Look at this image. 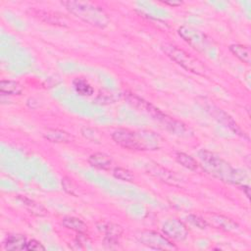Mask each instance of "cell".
<instances>
[{
    "label": "cell",
    "mask_w": 251,
    "mask_h": 251,
    "mask_svg": "<svg viewBox=\"0 0 251 251\" xmlns=\"http://www.w3.org/2000/svg\"><path fill=\"white\" fill-rule=\"evenodd\" d=\"M199 160L206 172L216 178L237 185H245L243 181L247 177L244 172L233 169L227 162L213 152L205 149L198 151Z\"/></svg>",
    "instance_id": "obj_1"
},
{
    "label": "cell",
    "mask_w": 251,
    "mask_h": 251,
    "mask_svg": "<svg viewBox=\"0 0 251 251\" xmlns=\"http://www.w3.org/2000/svg\"><path fill=\"white\" fill-rule=\"evenodd\" d=\"M112 138L118 145L129 150H155L160 144V137L149 130L119 128L113 132Z\"/></svg>",
    "instance_id": "obj_2"
},
{
    "label": "cell",
    "mask_w": 251,
    "mask_h": 251,
    "mask_svg": "<svg viewBox=\"0 0 251 251\" xmlns=\"http://www.w3.org/2000/svg\"><path fill=\"white\" fill-rule=\"evenodd\" d=\"M62 5H64L66 9L76 18L91 25L103 28L110 23L109 17L105 11L101 7L90 2L69 0L62 1Z\"/></svg>",
    "instance_id": "obj_3"
},
{
    "label": "cell",
    "mask_w": 251,
    "mask_h": 251,
    "mask_svg": "<svg viewBox=\"0 0 251 251\" xmlns=\"http://www.w3.org/2000/svg\"><path fill=\"white\" fill-rule=\"evenodd\" d=\"M127 100L134 107L146 112L151 117H153L156 121H158L160 124H162L164 126V127H166L172 133L177 134V135H183L188 131V129L186 128L184 124H182L178 121H176L173 118L167 116L166 114L161 112L158 108L154 107L152 104L144 101L143 99L135 96L134 94L127 95Z\"/></svg>",
    "instance_id": "obj_4"
},
{
    "label": "cell",
    "mask_w": 251,
    "mask_h": 251,
    "mask_svg": "<svg viewBox=\"0 0 251 251\" xmlns=\"http://www.w3.org/2000/svg\"><path fill=\"white\" fill-rule=\"evenodd\" d=\"M162 50L167 54L169 58H171L176 64L180 65L186 71L201 75H205L206 67L202 64V62H200L198 59L194 58L190 54L186 53L184 50L170 43L163 44Z\"/></svg>",
    "instance_id": "obj_5"
},
{
    "label": "cell",
    "mask_w": 251,
    "mask_h": 251,
    "mask_svg": "<svg viewBox=\"0 0 251 251\" xmlns=\"http://www.w3.org/2000/svg\"><path fill=\"white\" fill-rule=\"evenodd\" d=\"M178 34L195 50L199 52H207L209 48L212 45V41L210 38L200 31L199 29L188 26V25H182L178 28Z\"/></svg>",
    "instance_id": "obj_6"
},
{
    "label": "cell",
    "mask_w": 251,
    "mask_h": 251,
    "mask_svg": "<svg viewBox=\"0 0 251 251\" xmlns=\"http://www.w3.org/2000/svg\"><path fill=\"white\" fill-rule=\"evenodd\" d=\"M136 239L143 245L155 250H175L176 247L164 235L152 231L143 230L135 235Z\"/></svg>",
    "instance_id": "obj_7"
},
{
    "label": "cell",
    "mask_w": 251,
    "mask_h": 251,
    "mask_svg": "<svg viewBox=\"0 0 251 251\" xmlns=\"http://www.w3.org/2000/svg\"><path fill=\"white\" fill-rule=\"evenodd\" d=\"M205 108L206 110L208 111V113L214 117L215 120H217L219 123L223 124L224 126H226V127H228L229 129H231L234 133L238 134V135H241V136H245L244 134V131L242 132L241 128L238 126V125L233 121V119L228 115L226 114L225 111H223L222 109L218 108L217 106L213 105V104H210V103H207L205 104Z\"/></svg>",
    "instance_id": "obj_8"
},
{
    "label": "cell",
    "mask_w": 251,
    "mask_h": 251,
    "mask_svg": "<svg viewBox=\"0 0 251 251\" xmlns=\"http://www.w3.org/2000/svg\"><path fill=\"white\" fill-rule=\"evenodd\" d=\"M163 231L169 237L176 241H182L188 236L185 225L176 219H171L164 223Z\"/></svg>",
    "instance_id": "obj_9"
},
{
    "label": "cell",
    "mask_w": 251,
    "mask_h": 251,
    "mask_svg": "<svg viewBox=\"0 0 251 251\" xmlns=\"http://www.w3.org/2000/svg\"><path fill=\"white\" fill-rule=\"evenodd\" d=\"M205 221H209L212 226H216L217 228L225 229L226 231H232L238 228V225L235 222H233L229 218L221 215H212L210 219Z\"/></svg>",
    "instance_id": "obj_10"
},
{
    "label": "cell",
    "mask_w": 251,
    "mask_h": 251,
    "mask_svg": "<svg viewBox=\"0 0 251 251\" xmlns=\"http://www.w3.org/2000/svg\"><path fill=\"white\" fill-rule=\"evenodd\" d=\"M88 163L99 170H108L111 168L112 165V159L110 156H108L105 153L97 152L89 156L88 158Z\"/></svg>",
    "instance_id": "obj_11"
},
{
    "label": "cell",
    "mask_w": 251,
    "mask_h": 251,
    "mask_svg": "<svg viewBox=\"0 0 251 251\" xmlns=\"http://www.w3.org/2000/svg\"><path fill=\"white\" fill-rule=\"evenodd\" d=\"M44 137L51 141V142H55V143H69L73 140V136L62 129H47L44 132Z\"/></svg>",
    "instance_id": "obj_12"
},
{
    "label": "cell",
    "mask_w": 251,
    "mask_h": 251,
    "mask_svg": "<svg viewBox=\"0 0 251 251\" xmlns=\"http://www.w3.org/2000/svg\"><path fill=\"white\" fill-rule=\"evenodd\" d=\"M26 238L22 234H10L5 240L4 248L6 250H25Z\"/></svg>",
    "instance_id": "obj_13"
},
{
    "label": "cell",
    "mask_w": 251,
    "mask_h": 251,
    "mask_svg": "<svg viewBox=\"0 0 251 251\" xmlns=\"http://www.w3.org/2000/svg\"><path fill=\"white\" fill-rule=\"evenodd\" d=\"M62 225L65 227L78 233H84L87 230V226L81 220L75 217H65L62 221Z\"/></svg>",
    "instance_id": "obj_14"
},
{
    "label": "cell",
    "mask_w": 251,
    "mask_h": 251,
    "mask_svg": "<svg viewBox=\"0 0 251 251\" xmlns=\"http://www.w3.org/2000/svg\"><path fill=\"white\" fill-rule=\"evenodd\" d=\"M0 91L7 95H19L23 91V86L15 80H1Z\"/></svg>",
    "instance_id": "obj_15"
},
{
    "label": "cell",
    "mask_w": 251,
    "mask_h": 251,
    "mask_svg": "<svg viewBox=\"0 0 251 251\" xmlns=\"http://www.w3.org/2000/svg\"><path fill=\"white\" fill-rule=\"evenodd\" d=\"M229 50L240 61L246 64H250V49L248 46L241 44H232L229 46Z\"/></svg>",
    "instance_id": "obj_16"
},
{
    "label": "cell",
    "mask_w": 251,
    "mask_h": 251,
    "mask_svg": "<svg viewBox=\"0 0 251 251\" xmlns=\"http://www.w3.org/2000/svg\"><path fill=\"white\" fill-rule=\"evenodd\" d=\"M73 85L75 90L82 96H90L93 94L92 86L85 79L81 77L75 78L73 81Z\"/></svg>",
    "instance_id": "obj_17"
},
{
    "label": "cell",
    "mask_w": 251,
    "mask_h": 251,
    "mask_svg": "<svg viewBox=\"0 0 251 251\" xmlns=\"http://www.w3.org/2000/svg\"><path fill=\"white\" fill-rule=\"evenodd\" d=\"M19 199L22 200V202L26 207V209L29 211V213H31L35 216H45L47 214V211L45 210V208H43L40 204L35 203L34 201L27 199L25 197H22V196H20Z\"/></svg>",
    "instance_id": "obj_18"
},
{
    "label": "cell",
    "mask_w": 251,
    "mask_h": 251,
    "mask_svg": "<svg viewBox=\"0 0 251 251\" xmlns=\"http://www.w3.org/2000/svg\"><path fill=\"white\" fill-rule=\"evenodd\" d=\"M176 159L178 164H180L182 167H184L188 170L194 171L198 168V164H197L196 160L183 152H177L176 154Z\"/></svg>",
    "instance_id": "obj_19"
},
{
    "label": "cell",
    "mask_w": 251,
    "mask_h": 251,
    "mask_svg": "<svg viewBox=\"0 0 251 251\" xmlns=\"http://www.w3.org/2000/svg\"><path fill=\"white\" fill-rule=\"evenodd\" d=\"M105 231H106V242L117 243V238L122 234L123 229L118 225L108 224L105 226Z\"/></svg>",
    "instance_id": "obj_20"
},
{
    "label": "cell",
    "mask_w": 251,
    "mask_h": 251,
    "mask_svg": "<svg viewBox=\"0 0 251 251\" xmlns=\"http://www.w3.org/2000/svg\"><path fill=\"white\" fill-rule=\"evenodd\" d=\"M113 175L116 178L118 179H121V180H125V181H131L133 180V176L132 174L126 170V169H124V168H115L114 171H113Z\"/></svg>",
    "instance_id": "obj_21"
},
{
    "label": "cell",
    "mask_w": 251,
    "mask_h": 251,
    "mask_svg": "<svg viewBox=\"0 0 251 251\" xmlns=\"http://www.w3.org/2000/svg\"><path fill=\"white\" fill-rule=\"evenodd\" d=\"M62 186L64 188V190L66 192H68L69 194H72L74 196H77L78 192H77V187L75 186V184L73 182V180L69 177H64L62 179Z\"/></svg>",
    "instance_id": "obj_22"
},
{
    "label": "cell",
    "mask_w": 251,
    "mask_h": 251,
    "mask_svg": "<svg viewBox=\"0 0 251 251\" xmlns=\"http://www.w3.org/2000/svg\"><path fill=\"white\" fill-rule=\"evenodd\" d=\"M188 221L195 226L199 227V228H205L207 226H208V223L205 221V219L203 218H200L198 216H195V215H189L187 217Z\"/></svg>",
    "instance_id": "obj_23"
},
{
    "label": "cell",
    "mask_w": 251,
    "mask_h": 251,
    "mask_svg": "<svg viewBox=\"0 0 251 251\" xmlns=\"http://www.w3.org/2000/svg\"><path fill=\"white\" fill-rule=\"evenodd\" d=\"M25 250H28V251H43V250H45V247L39 241H37L35 239H31V240L27 241Z\"/></svg>",
    "instance_id": "obj_24"
},
{
    "label": "cell",
    "mask_w": 251,
    "mask_h": 251,
    "mask_svg": "<svg viewBox=\"0 0 251 251\" xmlns=\"http://www.w3.org/2000/svg\"><path fill=\"white\" fill-rule=\"evenodd\" d=\"M165 4L167 5H171V6H179L181 5V2L179 1H164Z\"/></svg>",
    "instance_id": "obj_25"
}]
</instances>
